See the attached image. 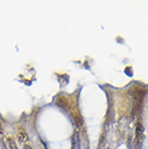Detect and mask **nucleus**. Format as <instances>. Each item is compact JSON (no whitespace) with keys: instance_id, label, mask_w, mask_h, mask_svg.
Masks as SVG:
<instances>
[{"instance_id":"obj_1","label":"nucleus","mask_w":148,"mask_h":149,"mask_svg":"<svg viewBox=\"0 0 148 149\" xmlns=\"http://www.w3.org/2000/svg\"><path fill=\"white\" fill-rule=\"evenodd\" d=\"M131 93H132V106H133L132 113H133V116H135L141 111L142 104H143V101H144L146 90L140 86H133Z\"/></svg>"},{"instance_id":"obj_2","label":"nucleus","mask_w":148,"mask_h":149,"mask_svg":"<svg viewBox=\"0 0 148 149\" xmlns=\"http://www.w3.org/2000/svg\"><path fill=\"white\" fill-rule=\"evenodd\" d=\"M143 142H144V127L141 122H138L135 127V138H134L135 149H141Z\"/></svg>"},{"instance_id":"obj_3","label":"nucleus","mask_w":148,"mask_h":149,"mask_svg":"<svg viewBox=\"0 0 148 149\" xmlns=\"http://www.w3.org/2000/svg\"><path fill=\"white\" fill-rule=\"evenodd\" d=\"M56 104L59 105L61 108H64V109H67L68 107H71V109L73 108L71 105V100H69V97L65 96V95L59 96V98L56 100Z\"/></svg>"},{"instance_id":"obj_4","label":"nucleus","mask_w":148,"mask_h":149,"mask_svg":"<svg viewBox=\"0 0 148 149\" xmlns=\"http://www.w3.org/2000/svg\"><path fill=\"white\" fill-rule=\"evenodd\" d=\"M19 139L21 142H26V141L28 139L27 133L25 132L24 129H19Z\"/></svg>"},{"instance_id":"obj_5","label":"nucleus","mask_w":148,"mask_h":149,"mask_svg":"<svg viewBox=\"0 0 148 149\" xmlns=\"http://www.w3.org/2000/svg\"><path fill=\"white\" fill-rule=\"evenodd\" d=\"M8 144H9V148L10 149H19L15 141L12 137H8Z\"/></svg>"},{"instance_id":"obj_6","label":"nucleus","mask_w":148,"mask_h":149,"mask_svg":"<svg viewBox=\"0 0 148 149\" xmlns=\"http://www.w3.org/2000/svg\"><path fill=\"white\" fill-rule=\"evenodd\" d=\"M73 149H80V144H79V137L77 134L74 135V143H73Z\"/></svg>"},{"instance_id":"obj_7","label":"nucleus","mask_w":148,"mask_h":149,"mask_svg":"<svg viewBox=\"0 0 148 149\" xmlns=\"http://www.w3.org/2000/svg\"><path fill=\"white\" fill-rule=\"evenodd\" d=\"M23 149H33V148H31L29 145H24V148Z\"/></svg>"},{"instance_id":"obj_8","label":"nucleus","mask_w":148,"mask_h":149,"mask_svg":"<svg viewBox=\"0 0 148 149\" xmlns=\"http://www.w3.org/2000/svg\"><path fill=\"white\" fill-rule=\"evenodd\" d=\"M2 132V125H1V122H0V133Z\"/></svg>"}]
</instances>
